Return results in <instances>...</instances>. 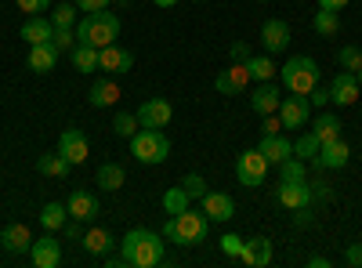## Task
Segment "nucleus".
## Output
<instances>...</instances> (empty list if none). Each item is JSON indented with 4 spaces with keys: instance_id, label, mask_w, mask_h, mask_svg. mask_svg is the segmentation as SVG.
I'll return each instance as SVG.
<instances>
[{
    "instance_id": "f257e3e1",
    "label": "nucleus",
    "mask_w": 362,
    "mask_h": 268,
    "mask_svg": "<svg viewBox=\"0 0 362 268\" xmlns=\"http://www.w3.org/2000/svg\"><path fill=\"white\" fill-rule=\"evenodd\" d=\"M119 257L131 268H156L167 261L163 254V235H156L153 228H131L119 243Z\"/></svg>"
},
{
    "instance_id": "f03ea898",
    "label": "nucleus",
    "mask_w": 362,
    "mask_h": 268,
    "mask_svg": "<svg viewBox=\"0 0 362 268\" xmlns=\"http://www.w3.org/2000/svg\"><path fill=\"white\" fill-rule=\"evenodd\" d=\"M119 15L102 8V11H87L80 22H76V44H90V47H109L119 40Z\"/></svg>"
},
{
    "instance_id": "7ed1b4c3",
    "label": "nucleus",
    "mask_w": 362,
    "mask_h": 268,
    "mask_svg": "<svg viewBox=\"0 0 362 268\" xmlns=\"http://www.w3.org/2000/svg\"><path fill=\"white\" fill-rule=\"evenodd\" d=\"M279 80H283V87L290 95H312L319 87V80H322V69H319V62L312 54H293L279 69Z\"/></svg>"
},
{
    "instance_id": "20e7f679",
    "label": "nucleus",
    "mask_w": 362,
    "mask_h": 268,
    "mask_svg": "<svg viewBox=\"0 0 362 268\" xmlns=\"http://www.w3.org/2000/svg\"><path fill=\"white\" fill-rule=\"evenodd\" d=\"M131 156L138 160V163H153V167H160V163H167V156H170V138L163 134V131H156V127H141L134 138H131Z\"/></svg>"
},
{
    "instance_id": "39448f33",
    "label": "nucleus",
    "mask_w": 362,
    "mask_h": 268,
    "mask_svg": "<svg viewBox=\"0 0 362 268\" xmlns=\"http://www.w3.org/2000/svg\"><path fill=\"white\" fill-rule=\"evenodd\" d=\"M235 177H239V185H247V189L264 185V177H268V160L261 156V148H247V153L235 156Z\"/></svg>"
},
{
    "instance_id": "423d86ee",
    "label": "nucleus",
    "mask_w": 362,
    "mask_h": 268,
    "mask_svg": "<svg viewBox=\"0 0 362 268\" xmlns=\"http://www.w3.org/2000/svg\"><path fill=\"white\" fill-rule=\"evenodd\" d=\"M177 225V247H196L206 240V232H210V218L206 214H196V211H181L174 218Z\"/></svg>"
},
{
    "instance_id": "0eeeda50",
    "label": "nucleus",
    "mask_w": 362,
    "mask_h": 268,
    "mask_svg": "<svg viewBox=\"0 0 362 268\" xmlns=\"http://www.w3.org/2000/svg\"><path fill=\"white\" fill-rule=\"evenodd\" d=\"M279 120H283V131H297L312 120V102L308 95H290L279 102Z\"/></svg>"
},
{
    "instance_id": "6e6552de",
    "label": "nucleus",
    "mask_w": 362,
    "mask_h": 268,
    "mask_svg": "<svg viewBox=\"0 0 362 268\" xmlns=\"http://www.w3.org/2000/svg\"><path fill=\"white\" fill-rule=\"evenodd\" d=\"M348 160H351V145L344 138H334V141H326L319 148V156L312 160V167L315 170H344Z\"/></svg>"
},
{
    "instance_id": "1a4fd4ad",
    "label": "nucleus",
    "mask_w": 362,
    "mask_h": 268,
    "mask_svg": "<svg viewBox=\"0 0 362 268\" xmlns=\"http://www.w3.org/2000/svg\"><path fill=\"white\" fill-rule=\"evenodd\" d=\"M58 153H62L73 167H80V163H87V156H90V145H87V134L80 131V127H66L62 134H58Z\"/></svg>"
},
{
    "instance_id": "9d476101",
    "label": "nucleus",
    "mask_w": 362,
    "mask_h": 268,
    "mask_svg": "<svg viewBox=\"0 0 362 268\" xmlns=\"http://www.w3.org/2000/svg\"><path fill=\"white\" fill-rule=\"evenodd\" d=\"M250 87V69H247V62H232L228 69H221L218 76H214V91L218 95H243Z\"/></svg>"
},
{
    "instance_id": "9b49d317",
    "label": "nucleus",
    "mask_w": 362,
    "mask_h": 268,
    "mask_svg": "<svg viewBox=\"0 0 362 268\" xmlns=\"http://www.w3.org/2000/svg\"><path fill=\"white\" fill-rule=\"evenodd\" d=\"M170 120H174V105H170L167 98H145V102L138 105V124H141V127L163 131Z\"/></svg>"
},
{
    "instance_id": "f8f14e48",
    "label": "nucleus",
    "mask_w": 362,
    "mask_h": 268,
    "mask_svg": "<svg viewBox=\"0 0 362 268\" xmlns=\"http://www.w3.org/2000/svg\"><path fill=\"white\" fill-rule=\"evenodd\" d=\"M98 69L105 76H119V73H131L134 69V54L127 47H119V44H109L98 51Z\"/></svg>"
},
{
    "instance_id": "ddd939ff",
    "label": "nucleus",
    "mask_w": 362,
    "mask_h": 268,
    "mask_svg": "<svg viewBox=\"0 0 362 268\" xmlns=\"http://www.w3.org/2000/svg\"><path fill=\"white\" fill-rule=\"evenodd\" d=\"M358 95H362V87H358V76L355 73L341 69L334 80H329V102H334V105H355Z\"/></svg>"
},
{
    "instance_id": "4468645a",
    "label": "nucleus",
    "mask_w": 362,
    "mask_h": 268,
    "mask_svg": "<svg viewBox=\"0 0 362 268\" xmlns=\"http://www.w3.org/2000/svg\"><path fill=\"white\" fill-rule=\"evenodd\" d=\"M29 261L37 268H58L62 264V243H58L51 232L40 235V240H33V247H29Z\"/></svg>"
},
{
    "instance_id": "2eb2a0df",
    "label": "nucleus",
    "mask_w": 362,
    "mask_h": 268,
    "mask_svg": "<svg viewBox=\"0 0 362 268\" xmlns=\"http://www.w3.org/2000/svg\"><path fill=\"white\" fill-rule=\"evenodd\" d=\"M66 211H69V218H76V221H95L98 218V196L95 192H87V189H73L69 192V199H66Z\"/></svg>"
},
{
    "instance_id": "dca6fc26",
    "label": "nucleus",
    "mask_w": 362,
    "mask_h": 268,
    "mask_svg": "<svg viewBox=\"0 0 362 268\" xmlns=\"http://www.w3.org/2000/svg\"><path fill=\"white\" fill-rule=\"evenodd\" d=\"M261 44H264V54H283L290 47V25L283 18H268L261 25Z\"/></svg>"
},
{
    "instance_id": "f3484780",
    "label": "nucleus",
    "mask_w": 362,
    "mask_h": 268,
    "mask_svg": "<svg viewBox=\"0 0 362 268\" xmlns=\"http://www.w3.org/2000/svg\"><path fill=\"white\" fill-rule=\"evenodd\" d=\"M279 102H283V91H279V83L276 80H264L254 87V95H250V109L257 116H268V112H279Z\"/></svg>"
},
{
    "instance_id": "a211bd4d",
    "label": "nucleus",
    "mask_w": 362,
    "mask_h": 268,
    "mask_svg": "<svg viewBox=\"0 0 362 268\" xmlns=\"http://www.w3.org/2000/svg\"><path fill=\"white\" fill-rule=\"evenodd\" d=\"M276 199L286 211H300V206H312V189H308V182H279Z\"/></svg>"
},
{
    "instance_id": "6ab92c4d",
    "label": "nucleus",
    "mask_w": 362,
    "mask_h": 268,
    "mask_svg": "<svg viewBox=\"0 0 362 268\" xmlns=\"http://www.w3.org/2000/svg\"><path fill=\"white\" fill-rule=\"evenodd\" d=\"M87 102H90V109H112L119 102V83L112 76H98L95 87L87 91Z\"/></svg>"
},
{
    "instance_id": "aec40b11",
    "label": "nucleus",
    "mask_w": 362,
    "mask_h": 268,
    "mask_svg": "<svg viewBox=\"0 0 362 268\" xmlns=\"http://www.w3.org/2000/svg\"><path fill=\"white\" fill-rule=\"evenodd\" d=\"M51 37H54V22H51V18H44V15H29V18L22 22V40H25L29 47L51 44Z\"/></svg>"
},
{
    "instance_id": "412c9836",
    "label": "nucleus",
    "mask_w": 362,
    "mask_h": 268,
    "mask_svg": "<svg viewBox=\"0 0 362 268\" xmlns=\"http://www.w3.org/2000/svg\"><path fill=\"white\" fill-rule=\"evenodd\" d=\"M0 247H4L8 254H29V247H33V232H29L22 221H11L4 232H0Z\"/></svg>"
},
{
    "instance_id": "4be33fe9",
    "label": "nucleus",
    "mask_w": 362,
    "mask_h": 268,
    "mask_svg": "<svg viewBox=\"0 0 362 268\" xmlns=\"http://www.w3.org/2000/svg\"><path fill=\"white\" fill-rule=\"evenodd\" d=\"M257 148H261V156H264L268 163H276V167H279L286 156H293V141H290L286 134H261V145H257Z\"/></svg>"
},
{
    "instance_id": "5701e85b",
    "label": "nucleus",
    "mask_w": 362,
    "mask_h": 268,
    "mask_svg": "<svg viewBox=\"0 0 362 268\" xmlns=\"http://www.w3.org/2000/svg\"><path fill=\"white\" fill-rule=\"evenodd\" d=\"M203 214L210 221H232L235 218V203L228 192H206L203 196Z\"/></svg>"
},
{
    "instance_id": "b1692460",
    "label": "nucleus",
    "mask_w": 362,
    "mask_h": 268,
    "mask_svg": "<svg viewBox=\"0 0 362 268\" xmlns=\"http://www.w3.org/2000/svg\"><path fill=\"white\" fill-rule=\"evenodd\" d=\"M80 243H83V250H87L90 257H105V254H112V247H116V235H112L109 228H98V225H95V228L83 232Z\"/></svg>"
},
{
    "instance_id": "393cba45",
    "label": "nucleus",
    "mask_w": 362,
    "mask_h": 268,
    "mask_svg": "<svg viewBox=\"0 0 362 268\" xmlns=\"http://www.w3.org/2000/svg\"><path fill=\"white\" fill-rule=\"evenodd\" d=\"M239 261L250 264V268H264L272 261V243L264 240V235H254V240L243 243V254H239Z\"/></svg>"
},
{
    "instance_id": "a878e982",
    "label": "nucleus",
    "mask_w": 362,
    "mask_h": 268,
    "mask_svg": "<svg viewBox=\"0 0 362 268\" xmlns=\"http://www.w3.org/2000/svg\"><path fill=\"white\" fill-rule=\"evenodd\" d=\"M58 51L54 44H37V47H29V69L33 73H51L58 66Z\"/></svg>"
},
{
    "instance_id": "bb28decb",
    "label": "nucleus",
    "mask_w": 362,
    "mask_h": 268,
    "mask_svg": "<svg viewBox=\"0 0 362 268\" xmlns=\"http://www.w3.org/2000/svg\"><path fill=\"white\" fill-rule=\"evenodd\" d=\"M312 134L326 145V141H334V138H341L344 134V124H341V116L337 112H319L315 116V124H312Z\"/></svg>"
},
{
    "instance_id": "cd10ccee",
    "label": "nucleus",
    "mask_w": 362,
    "mask_h": 268,
    "mask_svg": "<svg viewBox=\"0 0 362 268\" xmlns=\"http://www.w3.org/2000/svg\"><path fill=\"white\" fill-rule=\"evenodd\" d=\"M69 170H73V163L58 153V148L54 153H40L37 156V174H44V177H66Z\"/></svg>"
},
{
    "instance_id": "c85d7f7f",
    "label": "nucleus",
    "mask_w": 362,
    "mask_h": 268,
    "mask_svg": "<svg viewBox=\"0 0 362 268\" xmlns=\"http://www.w3.org/2000/svg\"><path fill=\"white\" fill-rule=\"evenodd\" d=\"M124 185H127V170L119 163H102L98 167V189L102 192H119Z\"/></svg>"
},
{
    "instance_id": "c756f323",
    "label": "nucleus",
    "mask_w": 362,
    "mask_h": 268,
    "mask_svg": "<svg viewBox=\"0 0 362 268\" xmlns=\"http://www.w3.org/2000/svg\"><path fill=\"white\" fill-rule=\"evenodd\" d=\"M69 62L76 73H95L98 69V47H90V44H76L69 51Z\"/></svg>"
},
{
    "instance_id": "7c9ffc66",
    "label": "nucleus",
    "mask_w": 362,
    "mask_h": 268,
    "mask_svg": "<svg viewBox=\"0 0 362 268\" xmlns=\"http://www.w3.org/2000/svg\"><path fill=\"white\" fill-rule=\"evenodd\" d=\"M312 29H315L319 37H337V33H341V11H326V8H319L315 18H312Z\"/></svg>"
},
{
    "instance_id": "2f4dec72",
    "label": "nucleus",
    "mask_w": 362,
    "mask_h": 268,
    "mask_svg": "<svg viewBox=\"0 0 362 268\" xmlns=\"http://www.w3.org/2000/svg\"><path fill=\"white\" fill-rule=\"evenodd\" d=\"M247 69H250V80H257V83H264V80H272L279 69H276V62H272V54H250L247 58Z\"/></svg>"
},
{
    "instance_id": "473e14b6",
    "label": "nucleus",
    "mask_w": 362,
    "mask_h": 268,
    "mask_svg": "<svg viewBox=\"0 0 362 268\" xmlns=\"http://www.w3.org/2000/svg\"><path fill=\"white\" fill-rule=\"evenodd\" d=\"M189 203H192V196L181 189V185H174V189L163 192V211H167V218H177L181 211H189Z\"/></svg>"
},
{
    "instance_id": "72a5a7b5",
    "label": "nucleus",
    "mask_w": 362,
    "mask_h": 268,
    "mask_svg": "<svg viewBox=\"0 0 362 268\" xmlns=\"http://www.w3.org/2000/svg\"><path fill=\"white\" fill-rule=\"evenodd\" d=\"M66 218H69L66 203H44V211H40V225H44L47 232H58V228H66Z\"/></svg>"
},
{
    "instance_id": "f704fd0d",
    "label": "nucleus",
    "mask_w": 362,
    "mask_h": 268,
    "mask_svg": "<svg viewBox=\"0 0 362 268\" xmlns=\"http://www.w3.org/2000/svg\"><path fill=\"white\" fill-rule=\"evenodd\" d=\"M279 182H308V163L300 156H286L279 163Z\"/></svg>"
},
{
    "instance_id": "c9c22d12",
    "label": "nucleus",
    "mask_w": 362,
    "mask_h": 268,
    "mask_svg": "<svg viewBox=\"0 0 362 268\" xmlns=\"http://www.w3.org/2000/svg\"><path fill=\"white\" fill-rule=\"evenodd\" d=\"M112 131H116V138H127V141H131V138L141 131V124H138V112H116Z\"/></svg>"
},
{
    "instance_id": "e433bc0d",
    "label": "nucleus",
    "mask_w": 362,
    "mask_h": 268,
    "mask_svg": "<svg viewBox=\"0 0 362 268\" xmlns=\"http://www.w3.org/2000/svg\"><path fill=\"white\" fill-rule=\"evenodd\" d=\"M319 148H322V141L308 131V134H300V138L293 141V156H300V160H315V156H319Z\"/></svg>"
},
{
    "instance_id": "4c0bfd02",
    "label": "nucleus",
    "mask_w": 362,
    "mask_h": 268,
    "mask_svg": "<svg viewBox=\"0 0 362 268\" xmlns=\"http://www.w3.org/2000/svg\"><path fill=\"white\" fill-rule=\"evenodd\" d=\"M76 4H58L54 11H51V22H54V29H73L76 25Z\"/></svg>"
},
{
    "instance_id": "58836bf2",
    "label": "nucleus",
    "mask_w": 362,
    "mask_h": 268,
    "mask_svg": "<svg viewBox=\"0 0 362 268\" xmlns=\"http://www.w3.org/2000/svg\"><path fill=\"white\" fill-rule=\"evenodd\" d=\"M337 62H341V69L358 73V69H362V47H355V44L341 47V51H337Z\"/></svg>"
},
{
    "instance_id": "ea45409f",
    "label": "nucleus",
    "mask_w": 362,
    "mask_h": 268,
    "mask_svg": "<svg viewBox=\"0 0 362 268\" xmlns=\"http://www.w3.org/2000/svg\"><path fill=\"white\" fill-rule=\"evenodd\" d=\"M181 189H185L192 199H203V196H206V182H203V174H196V170H192V174H185V177H181Z\"/></svg>"
},
{
    "instance_id": "a19ab883",
    "label": "nucleus",
    "mask_w": 362,
    "mask_h": 268,
    "mask_svg": "<svg viewBox=\"0 0 362 268\" xmlns=\"http://www.w3.org/2000/svg\"><path fill=\"white\" fill-rule=\"evenodd\" d=\"M51 44H54L58 51H73V47H76V29H54Z\"/></svg>"
},
{
    "instance_id": "79ce46f5",
    "label": "nucleus",
    "mask_w": 362,
    "mask_h": 268,
    "mask_svg": "<svg viewBox=\"0 0 362 268\" xmlns=\"http://www.w3.org/2000/svg\"><path fill=\"white\" fill-rule=\"evenodd\" d=\"M243 243L247 240H239L235 232H228V235H221V254L225 257H239V254H243Z\"/></svg>"
},
{
    "instance_id": "37998d69",
    "label": "nucleus",
    "mask_w": 362,
    "mask_h": 268,
    "mask_svg": "<svg viewBox=\"0 0 362 268\" xmlns=\"http://www.w3.org/2000/svg\"><path fill=\"white\" fill-rule=\"evenodd\" d=\"M18 4V11H25V15H44L47 8H51V0H15Z\"/></svg>"
},
{
    "instance_id": "c03bdc74",
    "label": "nucleus",
    "mask_w": 362,
    "mask_h": 268,
    "mask_svg": "<svg viewBox=\"0 0 362 268\" xmlns=\"http://www.w3.org/2000/svg\"><path fill=\"white\" fill-rule=\"evenodd\" d=\"M261 134H283V120H279V112H268V116H261Z\"/></svg>"
},
{
    "instance_id": "a18cd8bd",
    "label": "nucleus",
    "mask_w": 362,
    "mask_h": 268,
    "mask_svg": "<svg viewBox=\"0 0 362 268\" xmlns=\"http://www.w3.org/2000/svg\"><path fill=\"white\" fill-rule=\"evenodd\" d=\"M308 189H312V203L315 199H334V189H329L322 177H319V182H308Z\"/></svg>"
},
{
    "instance_id": "49530a36",
    "label": "nucleus",
    "mask_w": 362,
    "mask_h": 268,
    "mask_svg": "<svg viewBox=\"0 0 362 268\" xmlns=\"http://www.w3.org/2000/svg\"><path fill=\"white\" fill-rule=\"evenodd\" d=\"M228 54H232V62H247V58H250V44L247 40H235L228 47Z\"/></svg>"
},
{
    "instance_id": "de8ad7c7",
    "label": "nucleus",
    "mask_w": 362,
    "mask_h": 268,
    "mask_svg": "<svg viewBox=\"0 0 362 268\" xmlns=\"http://www.w3.org/2000/svg\"><path fill=\"white\" fill-rule=\"evenodd\" d=\"M83 232H87V228H83V221H76V218H69V221H66V240H73V243H76V240H83Z\"/></svg>"
},
{
    "instance_id": "09e8293b",
    "label": "nucleus",
    "mask_w": 362,
    "mask_h": 268,
    "mask_svg": "<svg viewBox=\"0 0 362 268\" xmlns=\"http://www.w3.org/2000/svg\"><path fill=\"white\" fill-rule=\"evenodd\" d=\"M73 4L87 15V11H102V8H109L112 4V0H73Z\"/></svg>"
},
{
    "instance_id": "8fccbe9b",
    "label": "nucleus",
    "mask_w": 362,
    "mask_h": 268,
    "mask_svg": "<svg viewBox=\"0 0 362 268\" xmlns=\"http://www.w3.org/2000/svg\"><path fill=\"white\" fill-rule=\"evenodd\" d=\"M293 225H297V228H308V225H312V206H300V211H293Z\"/></svg>"
},
{
    "instance_id": "3c124183",
    "label": "nucleus",
    "mask_w": 362,
    "mask_h": 268,
    "mask_svg": "<svg viewBox=\"0 0 362 268\" xmlns=\"http://www.w3.org/2000/svg\"><path fill=\"white\" fill-rule=\"evenodd\" d=\"M308 102H312V105H326V102H329V87H322V83H319L315 91L308 95Z\"/></svg>"
},
{
    "instance_id": "603ef678",
    "label": "nucleus",
    "mask_w": 362,
    "mask_h": 268,
    "mask_svg": "<svg viewBox=\"0 0 362 268\" xmlns=\"http://www.w3.org/2000/svg\"><path fill=\"white\" fill-rule=\"evenodd\" d=\"M160 235H163L167 243H177V225H174V218H167V221H163V232H160Z\"/></svg>"
},
{
    "instance_id": "864d4df0",
    "label": "nucleus",
    "mask_w": 362,
    "mask_h": 268,
    "mask_svg": "<svg viewBox=\"0 0 362 268\" xmlns=\"http://www.w3.org/2000/svg\"><path fill=\"white\" fill-rule=\"evenodd\" d=\"M351 4V0H319V8H326V11H344Z\"/></svg>"
},
{
    "instance_id": "5fc2aeb1",
    "label": "nucleus",
    "mask_w": 362,
    "mask_h": 268,
    "mask_svg": "<svg viewBox=\"0 0 362 268\" xmlns=\"http://www.w3.org/2000/svg\"><path fill=\"white\" fill-rule=\"evenodd\" d=\"M344 257H348V264H362V243H351Z\"/></svg>"
},
{
    "instance_id": "6e6d98bb",
    "label": "nucleus",
    "mask_w": 362,
    "mask_h": 268,
    "mask_svg": "<svg viewBox=\"0 0 362 268\" xmlns=\"http://www.w3.org/2000/svg\"><path fill=\"white\" fill-rule=\"evenodd\" d=\"M308 268H329V257L315 254V257H308Z\"/></svg>"
},
{
    "instance_id": "4d7b16f0",
    "label": "nucleus",
    "mask_w": 362,
    "mask_h": 268,
    "mask_svg": "<svg viewBox=\"0 0 362 268\" xmlns=\"http://www.w3.org/2000/svg\"><path fill=\"white\" fill-rule=\"evenodd\" d=\"M153 4H156V8H174L177 0H153Z\"/></svg>"
},
{
    "instance_id": "13d9d810",
    "label": "nucleus",
    "mask_w": 362,
    "mask_h": 268,
    "mask_svg": "<svg viewBox=\"0 0 362 268\" xmlns=\"http://www.w3.org/2000/svg\"><path fill=\"white\" fill-rule=\"evenodd\" d=\"M355 76H358V87H362V69H358V73H355Z\"/></svg>"
},
{
    "instance_id": "bf43d9fd",
    "label": "nucleus",
    "mask_w": 362,
    "mask_h": 268,
    "mask_svg": "<svg viewBox=\"0 0 362 268\" xmlns=\"http://www.w3.org/2000/svg\"><path fill=\"white\" fill-rule=\"evenodd\" d=\"M116 4H131V0H116Z\"/></svg>"
},
{
    "instance_id": "052dcab7",
    "label": "nucleus",
    "mask_w": 362,
    "mask_h": 268,
    "mask_svg": "<svg viewBox=\"0 0 362 268\" xmlns=\"http://www.w3.org/2000/svg\"><path fill=\"white\" fill-rule=\"evenodd\" d=\"M196 4H199V0H196Z\"/></svg>"
}]
</instances>
